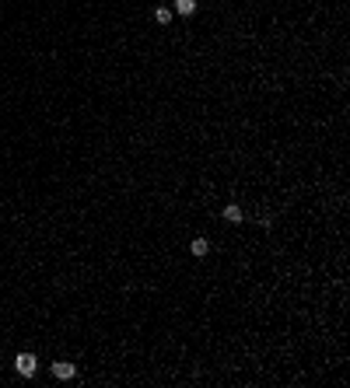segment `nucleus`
I'll return each instance as SVG.
<instances>
[{"label": "nucleus", "instance_id": "f257e3e1", "mask_svg": "<svg viewBox=\"0 0 350 388\" xmlns=\"http://www.w3.org/2000/svg\"><path fill=\"white\" fill-rule=\"evenodd\" d=\"M14 367H18L21 378H32L35 367H39V360H35V353H18V357H14Z\"/></svg>", "mask_w": 350, "mask_h": 388}, {"label": "nucleus", "instance_id": "f03ea898", "mask_svg": "<svg viewBox=\"0 0 350 388\" xmlns=\"http://www.w3.org/2000/svg\"><path fill=\"white\" fill-rule=\"evenodd\" d=\"M53 374H56L60 381H70V378L77 374V367H74L70 360H56V364H53Z\"/></svg>", "mask_w": 350, "mask_h": 388}, {"label": "nucleus", "instance_id": "7ed1b4c3", "mask_svg": "<svg viewBox=\"0 0 350 388\" xmlns=\"http://www.w3.org/2000/svg\"><path fill=\"white\" fill-rule=\"evenodd\" d=\"M189 252H193L196 259H203V255L210 252V241H207V238H193V245H189Z\"/></svg>", "mask_w": 350, "mask_h": 388}, {"label": "nucleus", "instance_id": "20e7f679", "mask_svg": "<svg viewBox=\"0 0 350 388\" xmlns=\"http://www.w3.org/2000/svg\"><path fill=\"white\" fill-rule=\"evenodd\" d=\"M224 220H231V224H242V220H245V214H242V207H235V203H228V207H224Z\"/></svg>", "mask_w": 350, "mask_h": 388}, {"label": "nucleus", "instance_id": "39448f33", "mask_svg": "<svg viewBox=\"0 0 350 388\" xmlns=\"http://www.w3.org/2000/svg\"><path fill=\"white\" fill-rule=\"evenodd\" d=\"M193 11H196V0H175V14H186L189 18Z\"/></svg>", "mask_w": 350, "mask_h": 388}, {"label": "nucleus", "instance_id": "423d86ee", "mask_svg": "<svg viewBox=\"0 0 350 388\" xmlns=\"http://www.w3.org/2000/svg\"><path fill=\"white\" fill-rule=\"evenodd\" d=\"M154 21H158V25H168V21H172V11H168V7H158V11H154Z\"/></svg>", "mask_w": 350, "mask_h": 388}]
</instances>
